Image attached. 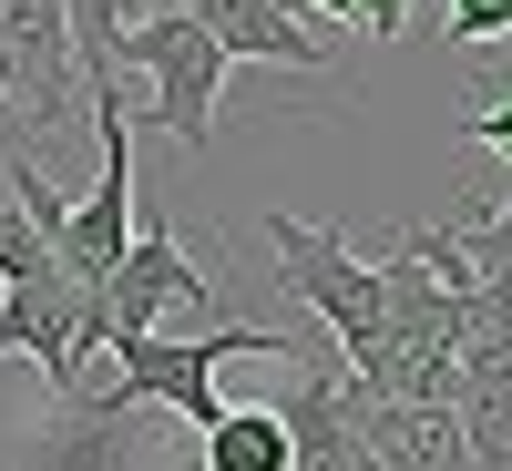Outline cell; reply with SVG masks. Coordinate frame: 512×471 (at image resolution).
Wrapping results in <instances>:
<instances>
[{"label":"cell","instance_id":"obj_19","mask_svg":"<svg viewBox=\"0 0 512 471\" xmlns=\"http://www.w3.org/2000/svg\"><path fill=\"white\" fill-rule=\"evenodd\" d=\"M308 11H318V21H338V31H349V21H359V0H308Z\"/></svg>","mask_w":512,"mask_h":471},{"label":"cell","instance_id":"obj_18","mask_svg":"<svg viewBox=\"0 0 512 471\" xmlns=\"http://www.w3.org/2000/svg\"><path fill=\"white\" fill-rule=\"evenodd\" d=\"M164 11H195V0H134V21H164ZM134 21H123V31H134Z\"/></svg>","mask_w":512,"mask_h":471},{"label":"cell","instance_id":"obj_9","mask_svg":"<svg viewBox=\"0 0 512 471\" xmlns=\"http://www.w3.org/2000/svg\"><path fill=\"white\" fill-rule=\"evenodd\" d=\"M11 471H134V410H113L103 390L52 400V431L21 441Z\"/></svg>","mask_w":512,"mask_h":471},{"label":"cell","instance_id":"obj_7","mask_svg":"<svg viewBox=\"0 0 512 471\" xmlns=\"http://www.w3.org/2000/svg\"><path fill=\"white\" fill-rule=\"evenodd\" d=\"M185 21L216 41L226 62H277V72H328L338 62V41L297 11V0H195Z\"/></svg>","mask_w":512,"mask_h":471},{"label":"cell","instance_id":"obj_20","mask_svg":"<svg viewBox=\"0 0 512 471\" xmlns=\"http://www.w3.org/2000/svg\"><path fill=\"white\" fill-rule=\"evenodd\" d=\"M21 93V62H11V41H0V103H11Z\"/></svg>","mask_w":512,"mask_h":471},{"label":"cell","instance_id":"obj_17","mask_svg":"<svg viewBox=\"0 0 512 471\" xmlns=\"http://www.w3.org/2000/svg\"><path fill=\"white\" fill-rule=\"evenodd\" d=\"M359 31H369V41H400V31H410V0H359Z\"/></svg>","mask_w":512,"mask_h":471},{"label":"cell","instance_id":"obj_11","mask_svg":"<svg viewBox=\"0 0 512 471\" xmlns=\"http://www.w3.org/2000/svg\"><path fill=\"white\" fill-rule=\"evenodd\" d=\"M441 236L482 287H512V185L502 195H461V216H441Z\"/></svg>","mask_w":512,"mask_h":471},{"label":"cell","instance_id":"obj_6","mask_svg":"<svg viewBox=\"0 0 512 471\" xmlns=\"http://www.w3.org/2000/svg\"><path fill=\"white\" fill-rule=\"evenodd\" d=\"M0 359H31L41 379H52V400L82 390V369H93V349H82V287L52 267L31 287H0Z\"/></svg>","mask_w":512,"mask_h":471},{"label":"cell","instance_id":"obj_14","mask_svg":"<svg viewBox=\"0 0 512 471\" xmlns=\"http://www.w3.org/2000/svg\"><path fill=\"white\" fill-rule=\"evenodd\" d=\"M31 277H52V246H41V236H31V216L0 195V287H31Z\"/></svg>","mask_w":512,"mask_h":471},{"label":"cell","instance_id":"obj_8","mask_svg":"<svg viewBox=\"0 0 512 471\" xmlns=\"http://www.w3.org/2000/svg\"><path fill=\"white\" fill-rule=\"evenodd\" d=\"M349 420H359L369 471H472L451 400H359L349 390Z\"/></svg>","mask_w":512,"mask_h":471},{"label":"cell","instance_id":"obj_4","mask_svg":"<svg viewBox=\"0 0 512 471\" xmlns=\"http://www.w3.org/2000/svg\"><path fill=\"white\" fill-rule=\"evenodd\" d=\"M93 144H103L93 195H62V226L41 236V246H52V267H62L72 287H103L113 256L134 246V113H123L113 82H93Z\"/></svg>","mask_w":512,"mask_h":471},{"label":"cell","instance_id":"obj_15","mask_svg":"<svg viewBox=\"0 0 512 471\" xmlns=\"http://www.w3.org/2000/svg\"><path fill=\"white\" fill-rule=\"evenodd\" d=\"M451 41H461V62H482L492 41H512V0H451Z\"/></svg>","mask_w":512,"mask_h":471},{"label":"cell","instance_id":"obj_5","mask_svg":"<svg viewBox=\"0 0 512 471\" xmlns=\"http://www.w3.org/2000/svg\"><path fill=\"white\" fill-rule=\"evenodd\" d=\"M113 72H144L154 82V113H134V123H164L185 154H205L216 144V93H226V52L205 41L185 11H164V21H134L113 41Z\"/></svg>","mask_w":512,"mask_h":471},{"label":"cell","instance_id":"obj_12","mask_svg":"<svg viewBox=\"0 0 512 471\" xmlns=\"http://www.w3.org/2000/svg\"><path fill=\"white\" fill-rule=\"evenodd\" d=\"M205 471H287L277 410H216V431H205Z\"/></svg>","mask_w":512,"mask_h":471},{"label":"cell","instance_id":"obj_1","mask_svg":"<svg viewBox=\"0 0 512 471\" xmlns=\"http://www.w3.org/2000/svg\"><path fill=\"white\" fill-rule=\"evenodd\" d=\"M297 359L308 369V349H297L287 328H256V318H216V328H195V338H175V328H154V338H123V349L103 359L113 379H93V390L113 400V410H175V420H195V431H216V369L226 359Z\"/></svg>","mask_w":512,"mask_h":471},{"label":"cell","instance_id":"obj_3","mask_svg":"<svg viewBox=\"0 0 512 471\" xmlns=\"http://www.w3.org/2000/svg\"><path fill=\"white\" fill-rule=\"evenodd\" d=\"M164 318H205L216 328V287H205V267L175 246V226H134V246L113 256V277L103 287H82V349L113 359L123 338H154Z\"/></svg>","mask_w":512,"mask_h":471},{"label":"cell","instance_id":"obj_10","mask_svg":"<svg viewBox=\"0 0 512 471\" xmlns=\"http://www.w3.org/2000/svg\"><path fill=\"white\" fill-rule=\"evenodd\" d=\"M0 41L21 62V93L41 123L72 113V31H62V0H0Z\"/></svg>","mask_w":512,"mask_h":471},{"label":"cell","instance_id":"obj_13","mask_svg":"<svg viewBox=\"0 0 512 471\" xmlns=\"http://www.w3.org/2000/svg\"><path fill=\"white\" fill-rule=\"evenodd\" d=\"M123 21H134V0H62V31H72V62L93 72V82H113V41H123Z\"/></svg>","mask_w":512,"mask_h":471},{"label":"cell","instance_id":"obj_2","mask_svg":"<svg viewBox=\"0 0 512 471\" xmlns=\"http://www.w3.org/2000/svg\"><path fill=\"white\" fill-rule=\"evenodd\" d=\"M256 236H267V256H277V287H287L308 318H328L338 369L359 379V369L379 359V318H390V267L349 256V236H338V226H297V216H256Z\"/></svg>","mask_w":512,"mask_h":471},{"label":"cell","instance_id":"obj_16","mask_svg":"<svg viewBox=\"0 0 512 471\" xmlns=\"http://www.w3.org/2000/svg\"><path fill=\"white\" fill-rule=\"evenodd\" d=\"M461 134H472L482 154H502V185H512V72L492 82V93L472 103V123H461Z\"/></svg>","mask_w":512,"mask_h":471}]
</instances>
